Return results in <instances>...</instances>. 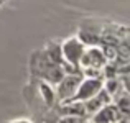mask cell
Masks as SVG:
<instances>
[{
  "label": "cell",
  "instance_id": "obj_4",
  "mask_svg": "<svg viewBox=\"0 0 130 123\" xmlns=\"http://www.w3.org/2000/svg\"><path fill=\"white\" fill-rule=\"evenodd\" d=\"M92 123H125L127 121V117L120 115L119 108L115 105L109 104L105 107H102L99 112H95L91 118Z\"/></svg>",
  "mask_w": 130,
  "mask_h": 123
},
{
  "label": "cell",
  "instance_id": "obj_6",
  "mask_svg": "<svg viewBox=\"0 0 130 123\" xmlns=\"http://www.w3.org/2000/svg\"><path fill=\"white\" fill-rule=\"evenodd\" d=\"M84 121H86L84 118H81V117H71V115H66V117H63V118L58 120V123H84Z\"/></svg>",
  "mask_w": 130,
  "mask_h": 123
},
{
  "label": "cell",
  "instance_id": "obj_7",
  "mask_svg": "<svg viewBox=\"0 0 130 123\" xmlns=\"http://www.w3.org/2000/svg\"><path fill=\"white\" fill-rule=\"evenodd\" d=\"M84 123H92V121H84Z\"/></svg>",
  "mask_w": 130,
  "mask_h": 123
},
{
  "label": "cell",
  "instance_id": "obj_2",
  "mask_svg": "<svg viewBox=\"0 0 130 123\" xmlns=\"http://www.w3.org/2000/svg\"><path fill=\"white\" fill-rule=\"evenodd\" d=\"M81 80H83V76L77 72V74H68L58 82V97L63 104L73 102Z\"/></svg>",
  "mask_w": 130,
  "mask_h": 123
},
{
  "label": "cell",
  "instance_id": "obj_3",
  "mask_svg": "<svg viewBox=\"0 0 130 123\" xmlns=\"http://www.w3.org/2000/svg\"><path fill=\"white\" fill-rule=\"evenodd\" d=\"M104 89V84H102V79H91V77H86V79L81 80L79 87H77V92L74 95L73 102H86L89 98L95 97L99 92Z\"/></svg>",
  "mask_w": 130,
  "mask_h": 123
},
{
  "label": "cell",
  "instance_id": "obj_1",
  "mask_svg": "<svg viewBox=\"0 0 130 123\" xmlns=\"http://www.w3.org/2000/svg\"><path fill=\"white\" fill-rule=\"evenodd\" d=\"M84 53V44L81 43L77 38H71L61 48V56H63V63L68 69H74L77 71L79 67V61L81 56Z\"/></svg>",
  "mask_w": 130,
  "mask_h": 123
},
{
  "label": "cell",
  "instance_id": "obj_5",
  "mask_svg": "<svg viewBox=\"0 0 130 123\" xmlns=\"http://www.w3.org/2000/svg\"><path fill=\"white\" fill-rule=\"evenodd\" d=\"M109 104H110V97H109V94L104 90V89H102L95 97H92V98H89V100L83 102L86 113H91V117L95 113V112H99L102 107H105V105H109Z\"/></svg>",
  "mask_w": 130,
  "mask_h": 123
}]
</instances>
